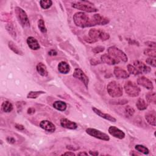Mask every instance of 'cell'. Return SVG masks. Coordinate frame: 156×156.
<instances>
[{"mask_svg":"<svg viewBox=\"0 0 156 156\" xmlns=\"http://www.w3.org/2000/svg\"><path fill=\"white\" fill-rule=\"evenodd\" d=\"M73 21L77 26L82 28L95 26L93 18H90V17L85 13L81 12L75 13L73 15Z\"/></svg>","mask_w":156,"mask_h":156,"instance_id":"6da1fadb","label":"cell"},{"mask_svg":"<svg viewBox=\"0 0 156 156\" xmlns=\"http://www.w3.org/2000/svg\"><path fill=\"white\" fill-rule=\"evenodd\" d=\"M107 90L109 95L112 98H119L123 93L121 85L116 81L110 82L107 86Z\"/></svg>","mask_w":156,"mask_h":156,"instance_id":"7a4b0ae2","label":"cell"},{"mask_svg":"<svg viewBox=\"0 0 156 156\" xmlns=\"http://www.w3.org/2000/svg\"><path fill=\"white\" fill-rule=\"evenodd\" d=\"M88 35L89 37L95 42H96L98 39H100L102 41H106L110 38V35L108 33L104 31L94 28L91 29L89 31Z\"/></svg>","mask_w":156,"mask_h":156,"instance_id":"3957f363","label":"cell"},{"mask_svg":"<svg viewBox=\"0 0 156 156\" xmlns=\"http://www.w3.org/2000/svg\"><path fill=\"white\" fill-rule=\"evenodd\" d=\"M15 14L18 22L23 28L30 26V22L26 12L20 7H16L15 8Z\"/></svg>","mask_w":156,"mask_h":156,"instance_id":"277c9868","label":"cell"},{"mask_svg":"<svg viewBox=\"0 0 156 156\" xmlns=\"http://www.w3.org/2000/svg\"><path fill=\"white\" fill-rule=\"evenodd\" d=\"M92 4L88 1H78L76 3H72V7L73 8L77 9L78 10H81L83 12H86L88 13L96 12L98 11V9L92 6Z\"/></svg>","mask_w":156,"mask_h":156,"instance_id":"5b68a950","label":"cell"},{"mask_svg":"<svg viewBox=\"0 0 156 156\" xmlns=\"http://www.w3.org/2000/svg\"><path fill=\"white\" fill-rule=\"evenodd\" d=\"M124 88L127 95L131 97H137L140 95V88L134 82L127 81L125 83Z\"/></svg>","mask_w":156,"mask_h":156,"instance_id":"8992f818","label":"cell"},{"mask_svg":"<svg viewBox=\"0 0 156 156\" xmlns=\"http://www.w3.org/2000/svg\"><path fill=\"white\" fill-rule=\"evenodd\" d=\"M107 51L110 55L112 56L116 59H119L120 60H122L124 62H127L128 60L127 55L122 50L118 48L115 46H110L108 48Z\"/></svg>","mask_w":156,"mask_h":156,"instance_id":"52a82bcc","label":"cell"},{"mask_svg":"<svg viewBox=\"0 0 156 156\" xmlns=\"http://www.w3.org/2000/svg\"><path fill=\"white\" fill-rule=\"evenodd\" d=\"M86 132L89 135L101 140H104V141L110 140V137L107 134L104 133L96 129L88 128L86 129Z\"/></svg>","mask_w":156,"mask_h":156,"instance_id":"ba28073f","label":"cell"},{"mask_svg":"<svg viewBox=\"0 0 156 156\" xmlns=\"http://www.w3.org/2000/svg\"><path fill=\"white\" fill-rule=\"evenodd\" d=\"M73 76L74 78H76V79L80 80L84 84L85 87L88 88V85L89 83V79L87 77V76L84 73V71L82 70H81L80 68H76L74 71Z\"/></svg>","mask_w":156,"mask_h":156,"instance_id":"9c48e42d","label":"cell"},{"mask_svg":"<svg viewBox=\"0 0 156 156\" xmlns=\"http://www.w3.org/2000/svg\"><path fill=\"white\" fill-rule=\"evenodd\" d=\"M101 59L103 63L109 65H114L118 64L120 62L119 59H116L109 54H102L101 56Z\"/></svg>","mask_w":156,"mask_h":156,"instance_id":"30bf717a","label":"cell"},{"mask_svg":"<svg viewBox=\"0 0 156 156\" xmlns=\"http://www.w3.org/2000/svg\"><path fill=\"white\" fill-rule=\"evenodd\" d=\"M109 133L115 138L118 139H123L125 137L124 132L115 126H110L108 129Z\"/></svg>","mask_w":156,"mask_h":156,"instance_id":"8fae6325","label":"cell"},{"mask_svg":"<svg viewBox=\"0 0 156 156\" xmlns=\"http://www.w3.org/2000/svg\"><path fill=\"white\" fill-rule=\"evenodd\" d=\"M134 66L141 73H149L151 72V70L150 67H148L146 65L140 62L139 60H135L134 62Z\"/></svg>","mask_w":156,"mask_h":156,"instance_id":"7c38bea8","label":"cell"},{"mask_svg":"<svg viewBox=\"0 0 156 156\" xmlns=\"http://www.w3.org/2000/svg\"><path fill=\"white\" fill-rule=\"evenodd\" d=\"M137 84L140 85L144 87L148 90H152L154 88L152 82L151 80L145 76H141L137 79Z\"/></svg>","mask_w":156,"mask_h":156,"instance_id":"4fadbf2b","label":"cell"},{"mask_svg":"<svg viewBox=\"0 0 156 156\" xmlns=\"http://www.w3.org/2000/svg\"><path fill=\"white\" fill-rule=\"evenodd\" d=\"M40 127L49 132H54L56 131L55 125L48 120H43L40 122Z\"/></svg>","mask_w":156,"mask_h":156,"instance_id":"5bb4252c","label":"cell"},{"mask_svg":"<svg viewBox=\"0 0 156 156\" xmlns=\"http://www.w3.org/2000/svg\"><path fill=\"white\" fill-rule=\"evenodd\" d=\"M92 110L95 113H96L97 115H98L99 116L101 117V118H102L104 119H105L106 120H108V121H109L110 122H112V123H115L116 121V119L115 118H114L113 116H111L109 114L103 113L100 110L96 109L95 107H92Z\"/></svg>","mask_w":156,"mask_h":156,"instance_id":"9a60e30c","label":"cell"},{"mask_svg":"<svg viewBox=\"0 0 156 156\" xmlns=\"http://www.w3.org/2000/svg\"><path fill=\"white\" fill-rule=\"evenodd\" d=\"M60 122L61 126L64 128L71 130H74L77 128V124L76 123L71 121L67 118H62Z\"/></svg>","mask_w":156,"mask_h":156,"instance_id":"2e32d148","label":"cell"},{"mask_svg":"<svg viewBox=\"0 0 156 156\" xmlns=\"http://www.w3.org/2000/svg\"><path fill=\"white\" fill-rule=\"evenodd\" d=\"M93 20L96 25H106L109 23V19L101 15L100 14H95L92 17Z\"/></svg>","mask_w":156,"mask_h":156,"instance_id":"e0dca14e","label":"cell"},{"mask_svg":"<svg viewBox=\"0 0 156 156\" xmlns=\"http://www.w3.org/2000/svg\"><path fill=\"white\" fill-rule=\"evenodd\" d=\"M113 73L118 79H127L129 77V74L126 70L118 67L114 68Z\"/></svg>","mask_w":156,"mask_h":156,"instance_id":"ac0fdd59","label":"cell"},{"mask_svg":"<svg viewBox=\"0 0 156 156\" xmlns=\"http://www.w3.org/2000/svg\"><path fill=\"white\" fill-rule=\"evenodd\" d=\"M155 118H156V114L154 110L149 111L145 114V119L146 121L151 126H155L156 125Z\"/></svg>","mask_w":156,"mask_h":156,"instance_id":"d6986e66","label":"cell"},{"mask_svg":"<svg viewBox=\"0 0 156 156\" xmlns=\"http://www.w3.org/2000/svg\"><path fill=\"white\" fill-rule=\"evenodd\" d=\"M27 43L28 46L32 50H37L40 48L37 39L33 37H29L27 38Z\"/></svg>","mask_w":156,"mask_h":156,"instance_id":"ffe728a7","label":"cell"},{"mask_svg":"<svg viewBox=\"0 0 156 156\" xmlns=\"http://www.w3.org/2000/svg\"><path fill=\"white\" fill-rule=\"evenodd\" d=\"M58 70L62 74H67L70 71V67L66 62L62 61L58 65Z\"/></svg>","mask_w":156,"mask_h":156,"instance_id":"44dd1931","label":"cell"},{"mask_svg":"<svg viewBox=\"0 0 156 156\" xmlns=\"http://www.w3.org/2000/svg\"><path fill=\"white\" fill-rule=\"evenodd\" d=\"M36 70H37V71L38 73V74L41 75L42 76L46 77L48 75L47 68L45 65L43 64V63H38L37 65Z\"/></svg>","mask_w":156,"mask_h":156,"instance_id":"7402d4cb","label":"cell"},{"mask_svg":"<svg viewBox=\"0 0 156 156\" xmlns=\"http://www.w3.org/2000/svg\"><path fill=\"white\" fill-rule=\"evenodd\" d=\"M67 104L61 101H57L53 103V107L59 111H65L67 109Z\"/></svg>","mask_w":156,"mask_h":156,"instance_id":"603a6c76","label":"cell"},{"mask_svg":"<svg viewBox=\"0 0 156 156\" xmlns=\"http://www.w3.org/2000/svg\"><path fill=\"white\" fill-rule=\"evenodd\" d=\"M8 46L15 54H17L18 55H20V56H23V51L13 42H12V41L9 42Z\"/></svg>","mask_w":156,"mask_h":156,"instance_id":"cb8c5ba5","label":"cell"},{"mask_svg":"<svg viewBox=\"0 0 156 156\" xmlns=\"http://www.w3.org/2000/svg\"><path fill=\"white\" fill-rule=\"evenodd\" d=\"M1 109L4 112L9 113L12 111L13 109H14V107H13V105L11 102H10L9 101H6L3 102L2 105H1Z\"/></svg>","mask_w":156,"mask_h":156,"instance_id":"d4e9b609","label":"cell"},{"mask_svg":"<svg viewBox=\"0 0 156 156\" xmlns=\"http://www.w3.org/2000/svg\"><path fill=\"white\" fill-rule=\"evenodd\" d=\"M136 106L139 110H145L148 107L146 102L142 98H139L136 103Z\"/></svg>","mask_w":156,"mask_h":156,"instance_id":"484cf974","label":"cell"},{"mask_svg":"<svg viewBox=\"0 0 156 156\" xmlns=\"http://www.w3.org/2000/svg\"><path fill=\"white\" fill-rule=\"evenodd\" d=\"M45 93H46V92H43V91H31V92L28 93L27 95V98L35 99L37 98L40 95Z\"/></svg>","mask_w":156,"mask_h":156,"instance_id":"4316f807","label":"cell"},{"mask_svg":"<svg viewBox=\"0 0 156 156\" xmlns=\"http://www.w3.org/2000/svg\"><path fill=\"white\" fill-rule=\"evenodd\" d=\"M146 100L148 102L152 103V104H155L156 96H155V93L154 92H148L146 95Z\"/></svg>","mask_w":156,"mask_h":156,"instance_id":"83f0119b","label":"cell"},{"mask_svg":"<svg viewBox=\"0 0 156 156\" xmlns=\"http://www.w3.org/2000/svg\"><path fill=\"white\" fill-rule=\"evenodd\" d=\"M135 149L139 152L147 155L149 153V150L145 146L141 145H137L135 146Z\"/></svg>","mask_w":156,"mask_h":156,"instance_id":"f1b7e54d","label":"cell"},{"mask_svg":"<svg viewBox=\"0 0 156 156\" xmlns=\"http://www.w3.org/2000/svg\"><path fill=\"white\" fill-rule=\"evenodd\" d=\"M40 5L43 9H48L53 5V1L51 0H42L40 1Z\"/></svg>","mask_w":156,"mask_h":156,"instance_id":"f546056e","label":"cell"},{"mask_svg":"<svg viewBox=\"0 0 156 156\" xmlns=\"http://www.w3.org/2000/svg\"><path fill=\"white\" fill-rule=\"evenodd\" d=\"M38 28L42 33L45 34L47 32V29L46 28L45 26V21L42 20V19H40L38 20Z\"/></svg>","mask_w":156,"mask_h":156,"instance_id":"4dcf8cb0","label":"cell"},{"mask_svg":"<svg viewBox=\"0 0 156 156\" xmlns=\"http://www.w3.org/2000/svg\"><path fill=\"white\" fill-rule=\"evenodd\" d=\"M127 70L130 74H132L135 76L141 74L134 66L132 65H130V64L127 65Z\"/></svg>","mask_w":156,"mask_h":156,"instance_id":"1f68e13d","label":"cell"},{"mask_svg":"<svg viewBox=\"0 0 156 156\" xmlns=\"http://www.w3.org/2000/svg\"><path fill=\"white\" fill-rule=\"evenodd\" d=\"M144 54L146 56H148L152 58H155L156 57V51L155 49H153L151 48H148L146 49L144 51Z\"/></svg>","mask_w":156,"mask_h":156,"instance_id":"d6a6232c","label":"cell"},{"mask_svg":"<svg viewBox=\"0 0 156 156\" xmlns=\"http://www.w3.org/2000/svg\"><path fill=\"white\" fill-rule=\"evenodd\" d=\"M6 28L7 31L9 32V33L11 35V36L15 38H16V32H15L14 26H13L12 24H7L6 26Z\"/></svg>","mask_w":156,"mask_h":156,"instance_id":"836d02e7","label":"cell"},{"mask_svg":"<svg viewBox=\"0 0 156 156\" xmlns=\"http://www.w3.org/2000/svg\"><path fill=\"white\" fill-rule=\"evenodd\" d=\"M125 112H126V113L127 115V116H133V115L135 113V110L132 107H131V106H127L125 107Z\"/></svg>","mask_w":156,"mask_h":156,"instance_id":"e575fe53","label":"cell"},{"mask_svg":"<svg viewBox=\"0 0 156 156\" xmlns=\"http://www.w3.org/2000/svg\"><path fill=\"white\" fill-rule=\"evenodd\" d=\"M112 104H120V105H124L128 102V101L126 99H120V100H115V101H110Z\"/></svg>","mask_w":156,"mask_h":156,"instance_id":"d590c367","label":"cell"},{"mask_svg":"<svg viewBox=\"0 0 156 156\" xmlns=\"http://www.w3.org/2000/svg\"><path fill=\"white\" fill-rule=\"evenodd\" d=\"M146 62L149 64V65H151L152 67H156V63H155V58H152V57H149L146 60Z\"/></svg>","mask_w":156,"mask_h":156,"instance_id":"8d00e7d4","label":"cell"},{"mask_svg":"<svg viewBox=\"0 0 156 156\" xmlns=\"http://www.w3.org/2000/svg\"><path fill=\"white\" fill-rule=\"evenodd\" d=\"M105 48L104 46H96L95 48H94L92 50V51L93 52V53L95 54H98V53H102V51H104V50Z\"/></svg>","mask_w":156,"mask_h":156,"instance_id":"74e56055","label":"cell"},{"mask_svg":"<svg viewBox=\"0 0 156 156\" xmlns=\"http://www.w3.org/2000/svg\"><path fill=\"white\" fill-rule=\"evenodd\" d=\"M145 43L146 45L149 46V48H151V49H156L155 42H146Z\"/></svg>","mask_w":156,"mask_h":156,"instance_id":"f35d334b","label":"cell"},{"mask_svg":"<svg viewBox=\"0 0 156 156\" xmlns=\"http://www.w3.org/2000/svg\"><path fill=\"white\" fill-rule=\"evenodd\" d=\"M6 140L8 143L10 144H14L15 143V139L14 137H8L6 138Z\"/></svg>","mask_w":156,"mask_h":156,"instance_id":"ab89813d","label":"cell"},{"mask_svg":"<svg viewBox=\"0 0 156 156\" xmlns=\"http://www.w3.org/2000/svg\"><path fill=\"white\" fill-rule=\"evenodd\" d=\"M15 127L16 129L19 130V131H23V130H24V127L23 125L20 124H16Z\"/></svg>","mask_w":156,"mask_h":156,"instance_id":"60d3db41","label":"cell"},{"mask_svg":"<svg viewBox=\"0 0 156 156\" xmlns=\"http://www.w3.org/2000/svg\"><path fill=\"white\" fill-rule=\"evenodd\" d=\"M48 54L49 56H56L57 54V53L56 50L51 49L48 52Z\"/></svg>","mask_w":156,"mask_h":156,"instance_id":"b9f144b4","label":"cell"},{"mask_svg":"<svg viewBox=\"0 0 156 156\" xmlns=\"http://www.w3.org/2000/svg\"><path fill=\"white\" fill-rule=\"evenodd\" d=\"M27 112H28V113L29 115H33V114L35 113V109L33 108V107H30V108H29V109H28Z\"/></svg>","mask_w":156,"mask_h":156,"instance_id":"7bdbcfd3","label":"cell"},{"mask_svg":"<svg viewBox=\"0 0 156 156\" xmlns=\"http://www.w3.org/2000/svg\"><path fill=\"white\" fill-rule=\"evenodd\" d=\"M62 155H75V154L73 152H67L62 154Z\"/></svg>","mask_w":156,"mask_h":156,"instance_id":"ee69618b","label":"cell"},{"mask_svg":"<svg viewBox=\"0 0 156 156\" xmlns=\"http://www.w3.org/2000/svg\"><path fill=\"white\" fill-rule=\"evenodd\" d=\"M89 154L90 155H98L99 154L97 151H89Z\"/></svg>","mask_w":156,"mask_h":156,"instance_id":"f6af8a7d","label":"cell"},{"mask_svg":"<svg viewBox=\"0 0 156 156\" xmlns=\"http://www.w3.org/2000/svg\"><path fill=\"white\" fill-rule=\"evenodd\" d=\"M90 62H91V64L93 65H97V64H99V62L98 61H95L94 59L91 60Z\"/></svg>","mask_w":156,"mask_h":156,"instance_id":"bcb514c9","label":"cell"},{"mask_svg":"<svg viewBox=\"0 0 156 156\" xmlns=\"http://www.w3.org/2000/svg\"><path fill=\"white\" fill-rule=\"evenodd\" d=\"M77 155H88V153H87L86 152H81L78 153Z\"/></svg>","mask_w":156,"mask_h":156,"instance_id":"7dc6e473","label":"cell"},{"mask_svg":"<svg viewBox=\"0 0 156 156\" xmlns=\"http://www.w3.org/2000/svg\"><path fill=\"white\" fill-rule=\"evenodd\" d=\"M67 148L68 149H70V150H73V151L77 149V148H74L72 146H67Z\"/></svg>","mask_w":156,"mask_h":156,"instance_id":"c3c4849f","label":"cell"},{"mask_svg":"<svg viewBox=\"0 0 156 156\" xmlns=\"http://www.w3.org/2000/svg\"><path fill=\"white\" fill-rule=\"evenodd\" d=\"M130 154L132 155H138L137 153H134V151H132L131 152V153H130Z\"/></svg>","mask_w":156,"mask_h":156,"instance_id":"681fc988","label":"cell"}]
</instances>
